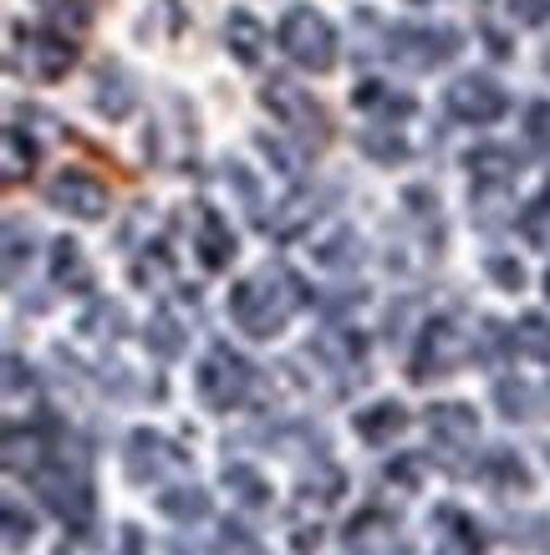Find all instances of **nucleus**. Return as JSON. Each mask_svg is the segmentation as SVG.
I'll return each mask as SVG.
<instances>
[{
  "label": "nucleus",
  "instance_id": "72a5a7b5",
  "mask_svg": "<svg viewBox=\"0 0 550 555\" xmlns=\"http://www.w3.org/2000/svg\"><path fill=\"white\" fill-rule=\"evenodd\" d=\"M36 535V520L31 515H21L16 500H5V551H26Z\"/></svg>",
  "mask_w": 550,
  "mask_h": 555
},
{
  "label": "nucleus",
  "instance_id": "0eeeda50",
  "mask_svg": "<svg viewBox=\"0 0 550 555\" xmlns=\"http://www.w3.org/2000/svg\"><path fill=\"white\" fill-rule=\"evenodd\" d=\"M194 387H200L204 408L230 413V408H240L245 398H251L255 367L240 352H230V347H209V352H204V362H200V372H194Z\"/></svg>",
  "mask_w": 550,
  "mask_h": 555
},
{
  "label": "nucleus",
  "instance_id": "58836bf2",
  "mask_svg": "<svg viewBox=\"0 0 550 555\" xmlns=\"http://www.w3.org/2000/svg\"><path fill=\"white\" fill-rule=\"evenodd\" d=\"M21 387H31V367H21V357H5V398H16Z\"/></svg>",
  "mask_w": 550,
  "mask_h": 555
},
{
  "label": "nucleus",
  "instance_id": "7ed1b4c3",
  "mask_svg": "<svg viewBox=\"0 0 550 555\" xmlns=\"http://www.w3.org/2000/svg\"><path fill=\"white\" fill-rule=\"evenodd\" d=\"M260 107H266L270 118L281 122L285 133L296 138L300 149H327V138H332V122H327V107H321L311 92L300 82H291V77H270L266 87H260Z\"/></svg>",
  "mask_w": 550,
  "mask_h": 555
},
{
  "label": "nucleus",
  "instance_id": "e433bc0d",
  "mask_svg": "<svg viewBox=\"0 0 550 555\" xmlns=\"http://www.w3.org/2000/svg\"><path fill=\"white\" fill-rule=\"evenodd\" d=\"M484 270H489V275H495V286H504V291L525 286V270H520V260H510V255H489Z\"/></svg>",
  "mask_w": 550,
  "mask_h": 555
},
{
  "label": "nucleus",
  "instance_id": "20e7f679",
  "mask_svg": "<svg viewBox=\"0 0 550 555\" xmlns=\"http://www.w3.org/2000/svg\"><path fill=\"white\" fill-rule=\"evenodd\" d=\"M276 47L306 72H332L336 67V26L311 5H291L276 26Z\"/></svg>",
  "mask_w": 550,
  "mask_h": 555
},
{
  "label": "nucleus",
  "instance_id": "9b49d317",
  "mask_svg": "<svg viewBox=\"0 0 550 555\" xmlns=\"http://www.w3.org/2000/svg\"><path fill=\"white\" fill-rule=\"evenodd\" d=\"M183 224H189V240H194V255H200L204 270H225L234 260V230L219 209H209V204H189Z\"/></svg>",
  "mask_w": 550,
  "mask_h": 555
},
{
  "label": "nucleus",
  "instance_id": "dca6fc26",
  "mask_svg": "<svg viewBox=\"0 0 550 555\" xmlns=\"http://www.w3.org/2000/svg\"><path fill=\"white\" fill-rule=\"evenodd\" d=\"M225 47H230V56L240 67H260V56H266V47H270V31L240 5V11H230V21H225Z\"/></svg>",
  "mask_w": 550,
  "mask_h": 555
},
{
  "label": "nucleus",
  "instance_id": "5701e85b",
  "mask_svg": "<svg viewBox=\"0 0 550 555\" xmlns=\"http://www.w3.org/2000/svg\"><path fill=\"white\" fill-rule=\"evenodd\" d=\"M311 255H317V266H327V270H351L362 260V240L351 235L347 224H336L332 235H321L317 245H311Z\"/></svg>",
  "mask_w": 550,
  "mask_h": 555
},
{
  "label": "nucleus",
  "instance_id": "412c9836",
  "mask_svg": "<svg viewBox=\"0 0 550 555\" xmlns=\"http://www.w3.org/2000/svg\"><path fill=\"white\" fill-rule=\"evenodd\" d=\"M464 164H469V173H474V184H515V173H520V158L510 149H500V143L474 149Z\"/></svg>",
  "mask_w": 550,
  "mask_h": 555
},
{
  "label": "nucleus",
  "instance_id": "2eb2a0df",
  "mask_svg": "<svg viewBox=\"0 0 550 555\" xmlns=\"http://www.w3.org/2000/svg\"><path fill=\"white\" fill-rule=\"evenodd\" d=\"M429 434H434L438 449L464 454V449H474V438H479V418L464 403H438V408H429Z\"/></svg>",
  "mask_w": 550,
  "mask_h": 555
},
{
  "label": "nucleus",
  "instance_id": "ea45409f",
  "mask_svg": "<svg viewBox=\"0 0 550 555\" xmlns=\"http://www.w3.org/2000/svg\"><path fill=\"white\" fill-rule=\"evenodd\" d=\"M317 530H296V551H317Z\"/></svg>",
  "mask_w": 550,
  "mask_h": 555
},
{
  "label": "nucleus",
  "instance_id": "a878e982",
  "mask_svg": "<svg viewBox=\"0 0 550 555\" xmlns=\"http://www.w3.org/2000/svg\"><path fill=\"white\" fill-rule=\"evenodd\" d=\"M357 143H362L367 158H378V164H398V158H408V143H402V133L393 128V122H367L362 133H357Z\"/></svg>",
  "mask_w": 550,
  "mask_h": 555
},
{
  "label": "nucleus",
  "instance_id": "c756f323",
  "mask_svg": "<svg viewBox=\"0 0 550 555\" xmlns=\"http://www.w3.org/2000/svg\"><path fill=\"white\" fill-rule=\"evenodd\" d=\"M495 398H500L504 418H535V413H540V398H535V387L520 383V377H504V383L495 387Z\"/></svg>",
  "mask_w": 550,
  "mask_h": 555
},
{
  "label": "nucleus",
  "instance_id": "4c0bfd02",
  "mask_svg": "<svg viewBox=\"0 0 550 555\" xmlns=\"http://www.w3.org/2000/svg\"><path fill=\"white\" fill-rule=\"evenodd\" d=\"M215 551L219 555H260V551H255V540H251V530H240V525H225V530H219Z\"/></svg>",
  "mask_w": 550,
  "mask_h": 555
},
{
  "label": "nucleus",
  "instance_id": "39448f33",
  "mask_svg": "<svg viewBox=\"0 0 550 555\" xmlns=\"http://www.w3.org/2000/svg\"><path fill=\"white\" fill-rule=\"evenodd\" d=\"M464 47V36L453 26H387L383 31V56L408 72H434L453 62Z\"/></svg>",
  "mask_w": 550,
  "mask_h": 555
},
{
  "label": "nucleus",
  "instance_id": "f8f14e48",
  "mask_svg": "<svg viewBox=\"0 0 550 555\" xmlns=\"http://www.w3.org/2000/svg\"><path fill=\"white\" fill-rule=\"evenodd\" d=\"M174 464H183V454L168 443L164 434L138 428V434L128 438V479H133V485H158Z\"/></svg>",
  "mask_w": 550,
  "mask_h": 555
},
{
  "label": "nucleus",
  "instance_id": "423d86ee",
  "mask_svg": "<svg viewBox=\"0 0 550 555\" xmlns=\"http://www.w3.org/2000/svg\"><path fill=\"white\" fill-rule=\"evenodd\" d=\"M11 67L26 72L31 82H56V77H67L72 62H77V41L62 31H51V26H16L11 31Z\"/></svg>",
  "mask_w": 550,
  "mask_h": 555
},
{
  "label": "nucleus",
  "instance_id": "473e14b6",
  "mask_svg": "<svg viewBox=\"0 0 550 555\" xmlns=\"http://www.w3.org/2000/svg\"><path fill=\"white\" fill-rule=\"evenodd\" d=\"M525 143L550 164V102H535L530 113H525Z\"/></svg>",
  "mask_w": 550,
  "mask_h": 555
},
{
  "label": "nucleus",
  "instance_id": "393cba45",
  "mask_svg": "<svg viewBox=\"0 0 550 555\" xmlns=\"http://www.w3.org/2000/svg\"><path fill=\"white\" fill-rule=\"evenodd\" d=\"M158 509H164L168 520H179V525H200L204 515H209V494L194 485H174L158 494Z\"/></svg>",
  "mask_w": 550,
  "mask_h": 555
},
{
  "label": "nucleus",
  "instance_id": "f03ea898",
  "mask_svg": "<svg viewBox=\"0 0 550 555\" xmlns=\"http://www.w3.org/2000/svg\"><path fill=\"white\" fill-rule=\"evenodd\" d=\"M31 489L41 494V505L67 525H87L92 520V485H87V464L82 454H67L56 443V454L31 474Z\"/></svg>",
  "mask_w": 550,
  "mask_h": 555
},
{
  "label": "nucleus",
  "instance_id": "f704fd0d",
  "mask_svg": "<svg viewBox=\"0 0 550 555\" xmlns=\"http://www.w3.org/2000/svg\"><path fill=\"white\" fill-rule=\"evenodd\" d=\"M82 332H92V337H117V332H123V306H107V301H98V306H92V311H87Z\"/></svg>",
  "mask_w": 550,
  "mask_h": 555
},
{
  "label": "nucleus",
  "instance_id": "c85d7f7f",
  "mask_svg": "<svg viewBox=\"0 0 550 555\" xmlns=\"http://www.w3.org/2000/svg\"><path fill=\"white\" fill-rule=\"evenodd\" d=\"M143 341H149V352H158V357H179L189 337H183V326H179V317H174V311H153Z\"/></svg>",
  "mask_w": 550,
  "mask_h": 555
},
{
  "label": "nucleus",
  "instance_id": "4be33fe9",
  "mask_svg": "<svg viewBox=\"0 0 550 555\" xmlns=\"http://www.w3.org/2000/svg\"><path fill=\"white\" fill-rule=\"evenodd\" d=\"M510 352L530 357V362H550V317H540V311L520 317L510 326Z\"/></svg>",
  "mask_w": 550,
  "mask_h": 555
},
{
  "label": "nucleus",
  "instance_id": "ddd939ff",
  "mask_svg": "<svg viewBox=\"0 0 550 555\" xmlns=\"http://www.w3.org/2000/svg\"><path fill=\"white\" fill-rule=\"evenodd\" d=\"M56 443H62V438L51 434V428H41V423H26V428L11 423V428H5V469L31 479V474L56 454Z\"/></svg>",
  "mask_w": 550,
  "mask_h": 555
},
{
  "label": "nucleus",
  "instance_id": "4468645a",
  "mask_svg": "<svg viewBox=\"0 0 550 555\" xmlns=\"http://www.w3.org/2000/svg\"><path fill=\"white\" fill-rule=\"evenodd\" d=\"M351 107L378 122H402V118H413L418 102H413V92H402V87H387V82H378V77H367V82L351 87Z\"/></svg>",
  "mask_w": 550,
  "mask_h": 555
},
{
  "label": "nucleus",
  "instance_id": "79ce46f5",
  "mask_svg": "<svg viewBox=\"0 0 550 555\" xmlns=\"http://www.w3.org/2000/svg\"><path fill=\"white\" fill-rule=\"evenodd\" d=\"M546 72H550V56H546Z\"/></svg>",
  "mask_w": 550,
  "mask_h": 555
},
{
  "label": "nucleus",
  "instance_id": "2f4dec72",
  "mask_svg": "<svg viewBox=\"0 0 550 555\" xmlns=\"http://www.w3.org/2000/svg\"><path fill=\"white\" fill-rule=\"evenodd\" d=\"M520 235L530 240L535 250H550V189L530 204V209H520Z\"/></svg>",
  "mask_w": 550,
  "mask_h": 555
},
{
  "label": "nucleus",
  "instance_id": "6ab92c4d",
  "mask_svg": "<svg viewBox=\"0 0 550 555\" xmlns=\"http://www.w3.org/2000/svg\"><path fill=\"white\" fill-rule=\"evenodd\" d=\"M92 102H98V113H102L107 122H123V118H128V113L138 107L133 77H128V72H117V67L98 72V92H92Z\"/></svg>",
  "mask_w": 550,
  "mask_h": 555
},
{
  "label": "nucleus",
  "instance_id": "7c9ffc66",
  "mask_svg": "<svg viewBox=\"0 0 550 555\" xmlns=\"http://www.w3.org/2000/svg\"><path fill=\"white\" fill-rule=\"evenodd\" d=\"M168 275H174V260H168L164 245H149V250L138 255V266H133V281H138V286L158 291V286H168Z\"/></svg>",
  "mask_w": 550,
  "mask_h": 555
},
{
  "label": "nucleus",
  "instance_id": "6e6552de",
  "mask_svg": "<svg viewBox=\"0 0 550 555\" xmlns=\"http://www.w3.org/2000/svg\"><path fill=\"white\" fill-rule=\"evenodd\" d=\"M474 357V337L453 317H434L423 332H418V347H413V377L429 383V377H449L459 372Z\"/></svg>",
  "mask_w": 550,
  "mask_h": 555
},
{
  "label": "nucleus",
  "instance_id": "cd10ccee",
  "mask_svg": "<svg viewBox=\"0 0 550 555\" xmlns=\"http://www.w3.org/2000/svg\"><path fill=\"white\" fill-rule=\"evenodd\" d=\"M31 169H36V143L26 138L21 122H11V128H5V184L31 179Z\"/></svg>",
  "mask_w": 550,
  "mask_h": 555
},
{
  "label": "nucleus",
  "instance_id": "f257e3e1",
  "mask_svg": "<svg viewBox=\"0 0 550 555\" xmlns=\"http://www.w3.org/2000/svg\"><path fill=\"white\" fill-rule=\"evenodd\" d=\"M300 301H306V291H300L296 275L285 266H266L230 291V321L245 337H276L300 311Z\"/></svg>",
  "mask_w": 550,
  "mask_h": 555
},
{
  "label": "nucleus",
  "instance_id": "1a4fd4ad",
  "mask_svg": "<svg viewBox=\"0 0 550 555\" xmlns=\"http://www.w3.org/2000/svg\"><path fill=\"white\" fill-rule=\"evenodd\" d=\"M444 107H449V118L489 128V122H500L510 113V92L495 77H484V72H464V77H453L444 87Z\"/></svg>",
  "mask_w": 550,
  "mask_h": 555
},
{
  "label": "nucleus",
  "instance_id": "c9c22d12",
  "mask_svg": "<svg viewBox=\"0 0 550 555\" xmlns=\"http://www.w3.org/2000/svg\"><path fill=\"white\" fill-rule=\"evenodd\" d=\"M21 255L31 260V235L21 240V224H5V281L16 286V275H21Z\"/></svg>",
  "mask_w": 550,
  "mask_h": 555
},
{
  "label": "nucleus",
  "instance_id": "9d476101",
  "mask_svg": "<svg viewBox=\"0 0 550 555\" xmlns=\"http://www.w3.org/2000/svg\"><path fill=\"white\" fill-rule=\"evenodd\" d=\"M47 204L51 209H62V215H72V219H102L107 209H113V194H107V184H102L98 173L62 169L47 184Z\"/></svg>",
  "mask_w": 550,
  "mask_h": 555
},
{
  "label": "nucleus",
  "instance_id": "aec40b11",
  "mask_svg": "<svg viewBox=\"0 0 550 555\" xmlns=\"http://www.w3.org/2000/svg\"><path fill=\"white\" fill-rule=\"evenodd\" d=\"M479 479L484 485H495L500 494H530V469H525V459L510 454V449H489L479 464Z\"/></svg>",
  "mask_w": 550,
  "mask_h": 555
},
{
  "label": "nucleus",
  "instance_id": "a211bd4d",
  "mask_svg": "<svg viewBox=\"0 0 550 555\" xmlns=\"http://www.w3.org/2000/svg\"><path fill=\"white\" fill-rule=\"evenodd\" d=\"M51 281L72 296H87L92 291V266H87V255L77 240H56L51 245Z\"/></svg>",
  "mask_w": 550,
  "mask_h": 555
},
{
  "label": "nucleus",
  "instance_id": "bb28decb",
  "mask_svg": "<svg viewBox=\"0 0 550 555\" xmlns=\"http://www.w3.org/2000/svg\"><path fill=\"white\" fill-rule=\"evenodd\" d=\"M225 489H230L245 509L270 505V485L260 479V469H251V464H225Z\"/></svg>",
  "mask_w": 550,
  "mask_h": 555
},
{
  "label": "nucleus",
  "instance_id": "f3484780",
  "mask_svg": "<svg viewBox=\"0 0 550 555\" xmlns=\"http://www.w3.org/2000/svg\"><path fill=\"white\" fill-rule=\"evenodd\" d=\"M351 428H357V438L362 443H372V449H383V443H393V438L408 428V408L393 403V398H383V403L362 408L357 418H351Z\"/></svg>",
  "mask_w": 550,
  "mask_h": 555
},
{
  "label": "nucleus",
  "instance_id": "a19ab883",
  "mask_svg": "<svg viewBox=\"0 0 550 555\" xmlns=\"http://www.w3.org/2000/svg\"><path fill=\"white\" fill-rule=\"evenodd\" d=\"M546 296H550V270H546Z\"/></svg>",
  "mask_w": 550,
  "mask_h": 555
},
{
  "label": "nucleus",
  "instance_id": "b1692460",
  "mask_svg": "<svg viewBox=\"0 0 550 555\" xmlns=\"http://www.w3.org/2000/svg\"><path fill=\"white\" fill-rule=\"evenodd\" d=\"M510 189L515 184H474L469 204H474V219H479L484 230H495L504 219H515V199H510Z\"/></svg>",
  "mask_w": 550,
  "mask_h": 555
}]
</instances>
